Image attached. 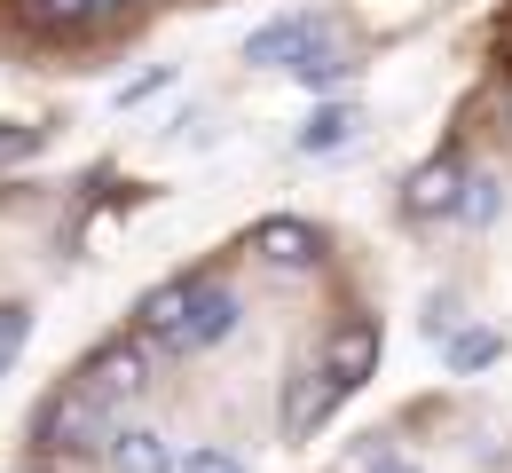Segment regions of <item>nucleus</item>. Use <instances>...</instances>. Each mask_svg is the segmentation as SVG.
<instances>
[{"label":"nucleus","mask_w":512,"mask_h":473,"mask_svg":"<svg viewBox=\"0 0 512 473\" xmlns=\"http://www.w3.org/2000/svg\"><path fill=\"white\" fill-rule=\"evenodd\" d=\"M111 403L95 395V387H64V395H48L40 410V450L48 458H95V450H111Z\"/></svg>","instance_id":"1"},{"label":"nucleus","mask_w":512,"mask_h":473,"mask_svg":"<svg viewBox=\"0 0 512 473\" xmlns=\"http://www.w3.org/2000/svg\"><path fill=\"white\" fill-rule=\"evenodd\" d=\"M150 347H158V339H103V347L79 363V387H95L103 403L142 395V387H150Z\"/></svg>","instance_id":"2"},{"label":"nucleus","mask_w":512,"mask_h":473,"mask_svg":"<svg viewBox=\"0 0 512 473\" xmlns=\"http://www.w3.org/2000/svg\"><path fill=\"white\" fill-rule=\"evenodd\" d=\"M339 395H355V387H347V379H331V371H300V379L284 387V434H292V442H308L323 418L339 410Z\"/></svg>","instance_id":"3"},{"label":"nucleus","mask_w":512,"mask_h":473,"mask_svg":"<svg viewBox=\"0 0 512 473\" xmlns=\"http://www.w3.org/2000/svg\"><path fill=\"white\" fill-rule=\"evenodd\" d=\"M323 371L347 379V387H363V379L379 371V316H347L339 332L323 339Z\"/></svg>","instance_id":"4"},{"label":"nucleus","mask_w":512,"mask_h":473,"mask_svg":"<svg viewBox=\"0 0 512 473\" xmlns=\"http://www.w3.org/2000/svg\"><path fill=\"white\" fill-rule=\"evenodd\" d=\"M253 253L268 261V269H316V261H323V237L308 229V221L276 213V221H260V229H253Z\"/></svg>","instance_id":"5"},{"label":"nucleus","mask_w":512,"mask_h":473,"mask_svg":"<svg viewBox=\"0 0 512 473\" xmlns=\"http://www.w3.org/2000/svg\"><path fill=\"white\" fill-rule=\"evenodd\" d=\"M237 332V292L229 284H190V324H182V355L197 347H221Z\"/></svg>","instance_id":"6"},{"label":"nucleus","mask_w":512,"mask_h":473,"mask_svg":"<svg viewBox=\"0 0 512 473\" xmlns=\"http://www.w3.org/2000/svg\"><path fill=\"white\" fill-rule=\"evenodd\" d=\"M316 40H323L316 16H276V24H260L253 40H245V64H284V71H292Z\"/></svg>","instance_id":"7"},{"label":"nucleus","mask_w":512,"mask_h":473,"mask_svg":"<svg viewBox=\"0 0 512 473\" xmlns=\"http://www.w3.org/2000/svg\"><path fill=\"white\" fill-rule=\"evenodd\" d=\"M182 324H190V284H150L142 308H134V332L182 355Z\"/></svg>","instance_id":"8"},{"label":"nucleus","mask_w":512,"mask_h":473,"mask_svg":"<svg viewBox=\"0 0 512 473\" xmlns=\"http://www.w3.org/2000/svg\"><path fill=\"white\" fill-rule=\"evenodd\" d=\"M457 198H465L457 166H449V158H434V166H418V174H410V190H402V213H410V221H434V213H457Z\"/></svg>","instance_id":"9"},{"label":"nucleus","mask_w":512,"mask_h":473,"mask_svg":"<svg viewBox=\"0 0 512 473\" xmlns=\"http://www.w3.org/2000/svg\"><path fill=\"white\" fill-rule=\"evenodd\" d=\"M103 458H111V473H174V442L158 426H119Z\"/></svg>","instance_id":"10"},{"label":"nucleus","mask_w":512,"mask_h":473,"mask_svg":"<svg viewBox=\"0 0 512 473\" xmlns=\"http://www.w3.org/2000/svg\"><path fill=\"white\" fill-rule=\"evenodd\" d=\"M355 127H363V119H355L347 103H316V111H308V127H300V150H308V158H331V150H347V142H355Z\"/></svg>","instance_id":"11"},{"label":"nucleus","mask_w":512,"mask_h":473,"mask_svg":"<svg viewBox=\"0 0 512 473\" xmlns=\"http://www.w3.org/2000/svg\"><path fill=\"white\" fill-rule=\"evenodd\" d=\"M497 205H505V182H497V174H473V182H465V198H457V213H465L473 229H489V221H497Z\"/></svg>","instance_id":"12"},{"label":"nucleus","mask_w":512,"mask_h":473,"mask_svg":"<svg viewBox=\"0 0 512 473\" xmlns=\"http://www.w3.org/2000/svg\"><path fill=\"white\" fill-rule=\"evenodd\" d=\"M497 355H505V332H457L449 339V371H481Z\"/></svg>","instance_id":"13"},{"label":"nucleus","mask_w":512,"mask_h":473,"mask_svg":"<svg viewBox=\"0 0 512 473\" xmlns=\"http://www.w3.org/2000/svg\"><path fill=\"white\" fill-rule=\"evenodd\" d=\"M347 71H355V64H339V56H323V40H316V48H308V56H300V64H292V79H300V87H308V95H323V87H339V79H347Z\"/></svg>","instance_id":"14"},{"label":"nucleus","mask_w":512,"mask_h":473,"mask_svg":"<svg viewBox=\"0 0 512 473\" xmlns=\"http://www.w3.org/2000/svg\"><path fill=\"white\" fill-rule=\"evenodd\" d=\"M24 339H32V308L24 300H0V371L24 355Z\"/></svg>","instance_id":"15"},{"label":"nucleus","mask_w":512,"mask_h":473,"mask_svg":"<svg viewBox=\"0 0 512 473\" xmlns=\"http://www.w3.org/2000/svg\"><path fill=\"white\" fill-rule=\"evenodd\" d=\"M32 16L40 24H87V16H103V0H32Z\"/></svg>","instance_id":"16"},{"label":"nucleus","mask_w":512,"mask_h":473,"mask_svg":"<svg viewBox=\"0 0 512 473\" xmlns=\"http://www.w3.org/2000/svg\"><path fill=\"white\" fill-rule=\"evenodd\" d=\"M166 79H174L166 64H158V71H142V79H127V87H119V111H127V103H150V95H158Z\"/></svg>","instance_id":"17"},{"label":"nucleus","mask_w":512,"mask_h":473,"mask_svg":"<svg viewBox=\"0 0 512 473\" xmlns=\"http://www.w3.org/2000/svg\"><path fill=\"white\" fill-rule=\"evenodd\" d=\"M182 473H245V466H237L229 450H190V466H182Z\"/></svg>","instance_id":"18"},{"label":"nucleus","mask_w":512,"mask_h":473,"mask_svg":"<svg viewBox=\"0 0 512 473\" xmlns=\"http://www.w3.org/2000/svg\"><path fill=\"white\" fill-rule=\"evenodd\" d=\"M103 8H127V0H103Z\"/></svg>","instance_id":"19"}]
</instances>
